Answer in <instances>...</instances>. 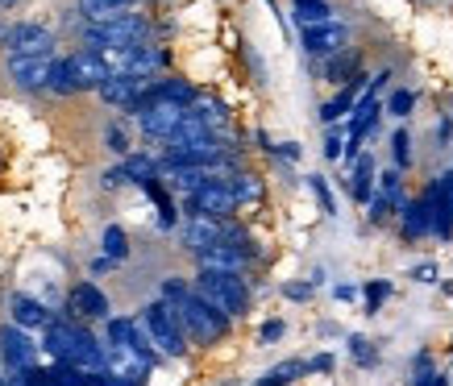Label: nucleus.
Returning a JSON list of instances; mask_svg holds the SVG:
<instances>
[{
	"label": "nucleus",
	"instance_id": "1",
	"mask_svg": "<svg viewBox=\"0 0 453 386\" xmlns=\"http://www.w3.org/2000/svg\"><path fill=\"white\" fill-rule=\"evenodd\" d=\"M42 349L58 361V366H75L88 374L109 370V345H100L96 332H88L80 320H55L50 329L42 332Z\"/></svg>",
	"mask_w": 453,
	"mask_h": 386
},
{
	"label": "nucleus",
	"instance_id": "2",
	"mask_svg": "<svg viewBox=\"0 0 453 386\" xmlns=\"http://www.w3.org/2000/svg\"><path fill=\"white\" fill-rule=\"evenodd\" d=\"M166 304L179 312V320H183V329H188V337H192L196 345H217V341L229 337V324H234V320L225 316V312H217L196 287H188L183 295L166 299Z\"/></svg>",
	"mask_w": 453,
	"mask_h": 386
},
{
	"label": "nucleus",
	"instance_id": "3",
	"mask_svg": "<svg viewBox=\"0 0 453 386\" xmlns=\"http://www.w3.org/2000/svg\"><path fill=\"white\" fill-rule=\"evenodd\" d=\"M192 287L204 295L208 304L225 312L229 320H242L250 312V287L246 275H225V270H196Z\"/></svg>",
	"mask_w": 453,
	"mask_h": 386
},
{
	"label": "nucleus",
	"instance_id": "4",
	"mask_svg": "<svg viewBox=\"0 0 453 386\" xmlns=\"http://www.w3.org/2000/svg\"><path fill=\"white\" fill-rule=\"evenodd\" d=\"M142 324H146L154 349H158L163 358H183L188 345H192V337H188V329H183L179 312L166 304V299H150V304L142 307Z\"/></svg>",
	"mask_w": 453,
	"mask_h": 386
},
{
	"label": "nucleus",
	"instance_id": "5",
	"mask_svg": "<svg viewBox=\"0 0 453 386\" xmlns=\"http://www.w3.org/2000/svg\"><path fill=\"white\" fill-rule=\"evenodd\" d=\"M146 38H150V21L142 13H129L121 21H104V26H88V34H83L88 50H96V55L129 50V46H142Z\"/></svg>",
	"mask_w": 453,
	"mask_h": 386
},
{
	"label": "nucleus",
	"instance_id": "6",
	"mask_svg": "<svg viewBox=\"0 0 453 386\" xmlns=\"http://www.w3.org/2000/svg\"><path fill=\"white\" fill-rule=\"evenodd\" d=\"M134 117H138L146 138L171 141L179 133V125L188 121V109H183V104H171V100H146V104L134 109Z\"/></svg>",
	"mask_w": 453,
	"mask_h": 386
},
{
	"label": "nucleus",
	"instance_id": "7",
	"mask_svg": "<svg viewBox=\"0 0 453 386\" xmlns=\"http://www.w3.org/2000/svg\"><path fill=\"white\" fill-rule=\"evenodd\" d=\"M237 195L234 187H229V179L220 175V179H212L208 187H200L196 195H188V216H212V221H229L237 212Z\"/></svg>",
	"mask_w": 453,
	"mask_h": 386
},
{
	"label": "nucleus",
	"instance_id": "8",
	"mask_svg": "<svg viewBox=\"0 0 453 386\" xmlns=\"http://www.w3.org/2000/svg\"><path fill=\"white\" fill-rule=\"evenodd\" d=\"M300 46L308 58H333L342 55L345 46H349V26L345 21H325V26H312V29H300Z\"/></svg>",
	"mask_w": 453,
	"mask_h": 386
},
{
	"label": "nucleus",
	"instance_id": "9",
	"mask_svg": "<svg viewBox=\"0 0 453 386\" xmlns=\"http://www.w3.org/2000/svg\"><path fill=\"white\" fill-rule=\"evenodd\" d=\"M0 361H4V370L9 374H29L34 370L38 345L26 337V329H17V324H4V329H0Z\"/></svg>",
	"mask_w": 453,
	"mask_h": 386
},
{
	"label": "nucleus",
	"instance_id": "10",
	"mask_svg": "<svg viewBox=\"0 0 453 386\" xmlns=\"http://www.w3.org/2000/svg\"><path fill=\"white\" fill-rule=\"evenodd\" d=\"M67 312L71 320H104L109 324L112 320V304H109V295L96 287V283H75V287L67 291Z\"/></svg>",
	"mask_w": 453,
	"mask_h": 386
},
{
	"label": "nucleus",
	"instance_id": "11",
	"mask_svg": "<svg viewBox=\"0 0 453 386\" xmlns=\"http://www.w3.org/2000/svg\"><path fill=\"white\" fill-rule=\"evenodd\" d=\"M229 233H234V224H229V221H212V216H188V224H183V246H188L196 258H200V254H208L212 246H225V241H229Z\"/></svg>",
	"mask_w": 453,
	"mask_h": 386
},
{
	"label": "nucleus",
	"instance_id": "12",
	"mask_svg": "<svg viewBox=\"0 0 453 386\" xmlns=\"http://www.w3.org/2000/svg\"><path fill=\"white\" fill-rule=\"evenodd\" d=\"M67 67H71V79L80 83V92H100V87L112 79V67L104 63V55L88 50V46L67 58Z\"/></svg>",
	"mask_w": 453,
	"mask_h": 386
},
{
	"label": "nucleus",
	"instance_id": "13",
	"mask_svg": "<svg viewBox=\"0 0 453 386\" xmlns=\"http://www.w3.org/2000/svg\"><path fill=\"white\" fill-rule=\"evenodd\" d=\"M55 50V34L46 26H13V38H9V58H50Z\"/></svg>",
	"mask_w": 453,
	"mask_h": 386
},
{
	"label": "nucleus",
	"instance_id": "14",
	"mask_svg": "<svg viewBox=\"0 0 453 386\" xmlns=\"http://www.w3.org/2000/svg\"><path fill=\"white\" fill-rule=\"evenodd\" d=\"M9 75L17 87L26 92H42L55 79V58H9Z\"/></svg>",
	"mask_w": 453,
	"mask_h": 386
},
{
	"label": "nucleus",
	"instance_id": "15",
	"mask_svg": "<svg viewBox=\"0 0 453 386\" xmlns=\"http://www.w3.org/2000/svg\"><path fill=\"white\" fill-rule=\"evenodd\" d=\"M154 79H134V75H112L104 87H100V100L104 104H112V109H138V100L146 96V87H150Z\"/></svg>",
	"mask_w": 453,
	"mask_h": 386
},
{
	"label": "nucleus",
	"instance_id": "16",
	"mask_svg": "<svg viewBox=\"0 0 453 386\" xmlns=\"http://www.w3.org/2000/svg\"><path fill=\"white\" fill-rule=\"evenodd\" d=\"M250 254L246 246H212L208 254H200V270H225V275H246V266H250Z\"/></svg>",
	"mask_w": 453,
	"mask_h": 386
},
{
	"label": "nucleus",
	"instance_id": "17",
	"mask_svg": "<svg viewBox=\"0 0 453 386\" xmlns=\"http://www.w3.org/2000/svg\"><path fill=\"white\" fill-rule=\"evenodd\" d=\"M399 229H403V241H425V237H433V212H428L425 195H416V200L403 204V212H399Z\"/></svg>",
	"mask_w": 453,
	"mask_h": 386
},
{
	"label": "nucleus",
	"instance_id": "18",
	"mask_svg": "<svg viewBox=\"0 0 453 386\" xmlns=\"http://www.w3.org/2000/svg\"><path fill=\"white\" fill-rule=\"evenodd\" d=\"M420 195H425L428 212H433V237L453 241V208H449V200H445V192H441V179H428V187Z\"/></svg>",
	"mask_w": 453,
	"mask_h": 386
},
{
	"label": "nucleus",
	"instance_id": "19",
	"mask_svg": "<svg viewBox=\"0 0 453 386\" xmlns=\"http://www.w3.org/2000/svg\"><path fill=\"white\" fill-rule=\"evenodd\" d=\"M9 307H13V324L17 329H50L55 324V316H50V307L38 304V299H29V295H13L9 299Z\"/></svg>",
	"mask_w": 453,
	"mask_h": 386
},
{
	"label": "nucleus",
	"instance_id": "20",
	"mask_svg": "<svg viewBox=\"0 0 453 386\" xmlns=\"http://www.w3.org/2000/svg\"><path fill=\"white\" fill-rule=\"evenodd\" d=\"M354 75H362V50H354V46H345L342 55L325 58V79H329V83L345 87V83L354 79Z\"/></svg>",
	"mask_w": 453,
	"mask_h": 386
},
{
	"label": "nucleus",
	"instance_id": "21",
	"mask_svg": "<svg viewBox=\"0 0 453 386\" xmlns=\"http://www.w3.org/2000/svg\"><path fill=\"white\" fill-rule=\"evenodd\" d=\"M374 187H379L374 158H371V154H362V158L354 163V175H349V195H354L357 204H371V200H374Z\"/></svg>",
	"mask_w": 453,
	"mask_h": 386
},
{
	"label": "nucleus",
	"instance_id": "22",
	"mask_svg": "<svg viewBox=\"0 0 453 386\" xmlns=\"http://www.w3.org/2000/svg\"><path fill=\"white\" fill-rule=\"evenodd\" d=\"M129 0H80V13L88 17V26H104V21H121L129 17Z\"/></svg>",
	"mask_w": 453,
	"mask_h": 386
},
{
	"label": "nucleus",
	"instance_id": "23",
	"mask_svg": "<svg viewBox=\"0 0 453 386\" xmlns=\"http://www.w3.org/2000/svg\"><path fill=\"white\" fill-rule=\"evenodd\" d=\"M303 374H312V370H308V361H303V358H288V361H279V366H271V370L262 374L254 386H291L296 378H303Z\"/></svg>",
	"mask_w": 453,
	"mask_h": 386
},
{
	"label": "nucleus",
	"instance_id": "24",
	"mask_svg": "<svg viewBox=\"0 0 453 386\" xmlns=\"http://www.w3.org/2000/svg\"><path fill=\"white\" fill-rule=\"evenodd\" d=\"M291 13H296V26H300V29H312V26L333 21L329 0H296V4H291Z\"/></svg>",
	"mask_w": 453,
	"mask_h": 386
},
{
	"label": "nucleus",
	"instance_id": "25",
	"mask_svg": "<svg viewBox=\"0 0 453 386\" xmlns=\"http://www.w3.org/2000/svg\"><path fill=\"white\" fill-rule=\"evenodd\" d=\"M374 195H383V200H391L395 204V212H403V204H408V195H403V170H383L379 175V187H374Z\"/></svg>",
	"mask_w": 453,
	"mask_h": 386
},
{
	"label": "nucleus",
	"instance_id": "26",
	"mask_svg": "<svg viewBox=\"0 0 453 386\" xmlns=\"http://www.w3.org/2000/svg\"><path fill=\"white\" fill-rule=\"evenodd\" d=\"M100 246H104V258H112V262H125V258H129V237H125L121 224H109L104 237H100Z\"/></svg>",
	"mask_w": 453,
	"mask_h": 386
},
{
	"label": "nucleus",
	"instance_id": "27",
	"mask_svg": "<svg viewBox=\"0 0 453 386\" xmlns=\"http://www.w3.org/2000/svg\"><path fill=\"white\" fill-rule=\"evenodd\" d=\"M229 187H234L237 204H258L262 200V179L258 175H229Z\"/></svg>",
	"mask_w": 453,
	"mask_h": 386
},
{
	"label": "nucleus",
	"instance_id": "28",
	"mask_svg": "<svg viewBox=\"0 0 453 386\" xmlns=\"http://www.w3.org/2000/svg\"><path fill=\"white\" fill-rule=\"evenodd\" d=\"M383 109L391 112L395 121H408V117H412V109H416V92H412V87H395V92L387 96Z\"/></svg>",
	"mask_w": 453,
	"mask_h": 386
},
{
	"label": "nucleus",
	"instance_id": "29",
	"mask_svg": "<svg viewBox=\"0 0 453 386\" xmlns=\"http://www.w3.org/2000/svg\"><path fill=\"white\" fill-rule=\"evenodd\" d=\"M391 158H395V170H408V166H412V133H408V129H395V133H391Z\"/></svg>",
	"mask_w": 453,
	"mask_h": 386
},
{
	"label": "nucleus",
	"instance_id": "30",
	"mask_svg": "<svg viewBox=\"0 0 453 386\" xmlns=\"http://www.w3.org/2000/svg\"><path fill=\"white\" fill-rule=\"evenodd\" d=\"M349 358H354L362 370H374V366H379V349H374L366 337H349Z\"/></svg>",
	"mask_w": 453,
	"mask_h": 386
},
{
	"label": "nucleus",
	"instance_id": "31",
	"mask_svg": "<svg viewBox=\"0 0 453 386\" xmlns=\"http://www.w3.org/2000/svg\"><path fill=\"white\" fill-rule=\"evenodd\" d=\"M362 295H366V312L374 316V312H379V307L387 304V295H391V278H371Z\"/></svg>",
	"mask_w": 453,
	"mask_h": 386
},
{
	"label": "nucleus",
	"instance_id": "32",
	"mask_svg": "<svg viewBox=\"0 0 453 386\" xmlns=\"http://www.w3.org/2000/svg\"><path fill=\"white\" fill-rule=\"evenodd\" d=\"M50 92H58V96H75V92H80V83L71 79L67 58H63V63H55V79H50Z\"/></svg>",
	"mask_w": 453,
	"mask_h": 386
},
{
	"label": "nucleus",
	"instance_id": "33",
	"mask_svg": "<svg viewBox=\"0 0 453 386\" xmlns=\"http://www.w3.org/2000/svg\"><path fill=\"white\" fill-rule=\"evenodd\" d=\"M308 187H312V195H316V200H320V212H325V216H337V204H333L329 183L320 179V175H308Z\"/></svg>",
	"mask_w": 453,
	"mask_h": 386
},
{
	"label": "nucleus",
	"instance_id": "34",
	"mask_svg": "<svg viewBox=\"0 0 453 386\" xmlns=\"http://www.w3.org/2000/svg\"><path fill=\"white\" fill-rule=\"evenodd\" d=\"M325 158H329V163H342L345 158V133L337 125H329V133H325Z\"/></svg>",
	"mask_w": 453,
	"mask_h": 386
},
{
	"label": "nucleus",
	"instance_id": "35",
	"mask_svg": "<svg viewBox=\"0 0 453 386\" xmlns=\"http://www.w3.org/2000/svg\"><path fill=\"white\" fill-rule=\"evenodd\" d=\"M283 332H288L283 320H266V324L258 329V345H275V341H283Z\"/></svg>",
	"mask_w": 453,
	"mask_h": 386
},
{
	"label": "nucleus",
	"instance_id": "36",
	"mask_svg": "<svg viewBox=\"0 0 453 386\" xmlns=\"http://www.w3.org/2000/svg\"><path fill=\"white\" fill-rule=\"evenodd\" d=\"M312 291H316V283H288L283 295H288L291 304H308V299H312Z\"/></svg>",
	"mask_w": 453,
	"mask_h": 386
},
{
	"label": "nucleus",
	"instance_id": "37",
	"mask_svg": "<svg viewBox=\"0 0 453 386\" xmlns=\"http://www.w3.org/2000/svg\"><path fill=\"white\" fill-rule=\"evenodd\" d=\"M125 183H129L125 166H112V170H104V175H100V187H104V192H117V187H125Z\"/></svg>",
	"mask_w": 453,
	"mask_h": 386
},
{
	"label": "nucleus",
	"instance_id": "38",
	"mask_svg": "<svg viewBox=\"0 0 453 386\" xmlns=\"http://www.w3.org/2000/svg\"><path fill=\"white\" fill-rule=\"evenodd\" d=\"M104 141H109V150H112V154H129V141H125L121 125H109V133H104Z\"/></svg>",
	"mask_w": 453,
	"mask_h": 386
},
{
	"label": "nucleus",
	"instance_id": "39",
	"mask_svg": "<svg viewBox=\"0 0 453 386\" xmlns=\"http://www.w3.org/2000/svg\"><path fill=\"white\" fill-rule=\"evenodd\" d=\"M29 386H58L55 370H29Z\"/></svg>",
	"mask_w": 453,
	"mask_h": 386
},
{
	"label": "nucleus",
	"instance_id": "40",
	"mask_svg": "<svg viewBox=\"0 0 453 386\" xmlns=\"http://www.w3.org/2000/svg\"><path fill=\"white\" fill-rule=\"evenodd\" d=\"M308 370H316V374H329V370H333V353H316V358L308 361Z\"/></svg>",
	"mask_w": 453,
	"mask_h": 386
},
{
	"label": "nucleus",
	"instance_id": "41",
	"mask_svg": "<svg viewBox=\"0 0 453 386\" xmlns=\"http://www.w3.org/2000/svg\"><path fill=\"white\" fill-rule=\"evenodd\" d=\"M412 386H449V378H445V374H425V378H412Z\"/></svg>",
	"mask_w": 453,
	"mask_h": 386
},
{
	"label": "nucleus",
	"instance_id": "42",
	"mask_svg": "<svg viewBox=\"0 0 453 386\" xmlns=\"http://www.w3.org/2000/svg\"><path fill=\"white\" fill-rule=\"evenodd\" d=\"M437 138H441V146H449V138H453V117H449V112L441 117V125H437Z\"/></svg>",
	"mask_w": 453,
	"mask_h": 386
},
{
	"label": "nucleus",
	"instance_id": "43",
	"mask_svg": "<svg viewBox=\"0 0 453 386\" xmlns=\"http://www.w3.org/2000/svg\"><path fill=\"white\" fill-rule=\"evenodd\" d=\"M412 278H416V283H437V266H416V270H412Z\"/></svg>",
	"mask_w": 453,
	"mask_h": 386
},
{
	"label": "nucleus",
	"instance_id": "44",
	"mask_svg": "<svg viewBox=\"0 0 453 386\" xmlns=\"http://www.w3.org/2000/svg\"><path fill=\"white\" fill-rule=\"evenodd\" d=\"M271 154H279V158H288V163H296V158H300V146H296V141H283V146H275Z\"/></svg>",
	"mask_w": 453,
	"mask_h": 386
},
{
	"label": "nucleus",
	"instance_id": "45",
	"mask_svg": "<svg viewBox=\"0 0 453 386\" xmlns=\"http://www.w3.org/2000/svg\"><path fill=\"white\" fill-rule=\"evenodd\" d=\"M109 270H117V262H112V258H104V254H100L96 262H92V275H109Z\"/></svg>",
	"mask_w": 453,
	"mask_h": 386
},
{
	"label": "nucleus",
	"instance_id": "46",
	"mask_svg": "<svg viewBox=\"0 0 453 386\" xmlns=\"http://www.w3.org/2000/svg\"><path fill=\"white\" fill-rule=\"evenodd\" d=\"M437 179H441V192H445V200H449V208H453V170H445Z\"/></svg>",
	"mask_w": 453,
	"mask_h": 386
},
{
	"label": "nucleus",
	"instance_id": "47",
	"mask_svg": "<svg viewBox=\"0 0 453 386\" xmlns=\"http://www.w3.org/2000/svg\"><path fill=\"white\" fill-rule=\"evenodd\" d=\"M333 295H337V299H342V304H349V299H354L357 291L349 287V283H342V287H333Z\"/></svg>",
	"mask_w": 453,
	"mask_h": 386
},
{
	"label": "nucleus",
	"instance_id": "48",
	"mask_svg": "<svg viewBox=\"0 0 453 386\" xmlns=\"http://www.w3.org/2000/svg\"><path fill=\"white\" fill-rule=\"evenodd\" d=\"M9 38H13V26H9V21L0 17V46H9Z\"/></svg>",
	"mask_w": 453,
	"mask_h": 386
},
{
	"label": "nucleus",
	"instance_id": "49",
	"mask_svg": "<svg viewBox=\"0 0 453 386\" xmlns=\"http://www.w3.org/2000/svg\"><path fill=\"white\" fill-rule=\"evenodd\" d=\"M4 386H29V374H9V378H4Z\"/></svg>",
	"mask_w": 453,
	"mask_h": 386
},
{
	"label": "nucleus",
	"instance_id": "50",
	"mask_svg": "<svg viewBox=\"0 0 453 386\" xmlns=\"http://www.w3.org/2000/svg\"><path fill=\"white\" fill-rule=\"evenodd\" d=\"M13 4H21V0H0V9H13Z\"/></svg>",
	"mask_w": 453,
	"mask_h": 386
},
{
	"label": "nucleus",
	"instance_id": "51",
	"mask_svg": "<svg viewBox=\"0 0 453 386\" xmlns=\"http://www.w3.org/2000/svg\"><path fill=\"white\" fill-rule=\"evenodd\" d=\"M129 4H142V0H129Z\"/></svg>",
	"mask_w": 453,
	"mask_h": 386
}]
</instances>
